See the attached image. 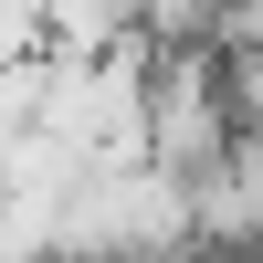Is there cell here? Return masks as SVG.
Masks as SVG:
<instances>
[{
	"instance_id": "obj_1",
	"label": "cell",
	"mask_w": 263,
	"mask_h": 263,
	"mask_svg": "<svg viewBox=\"0 0 263 263\" xmlns=\"http://www.w3.org/2000/svg\"><path fill=\"white\" fill-rule=\"evenodd\" d=\"M211 263H263V242H211Z\"/></svg>"
}]
</instances>
